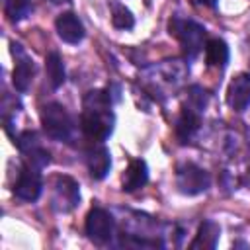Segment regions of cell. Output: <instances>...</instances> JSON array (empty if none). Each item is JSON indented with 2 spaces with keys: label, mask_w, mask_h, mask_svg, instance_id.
<instances>
[{
  "label": "cell",
  "mask_w": 250,
  "mask_h": 250,
  "mask_svg": "<svg viewBox=\"0 0 250 250\" xmlns=\"http://www.w3.org/2000/svg\"><path fill=\"white\" fill-rule=\"evenodd\" d=\"M115 115L111 111V98L104 90H90L82 102L80 127L86 137L102 143L113 133Z\"/></svg>",
  "instance_id": "obj_1"
},
{
  "label": "cell",
  "mask_w": 250,
  "mask_h": 250,
  "mask_svg": "<svg viewBox=\"0 0 250 250\" xmlns=\"http://www.w3.org/2000/svg\"><path fill=\"white\" fill-rule=\"evenodd\" d=\"M41 125L45 129V133L61 143H72L74 139V121L70 117V113L66 111V107H62L61 104H47L41 109Z\"/></svg>",
  "instance_id": "obj_2"
},
{
  "label": "cell",
  "mask_w": 250,
  "mask_h": 250,
  "mask_svg": "<svg viewBox=\"0 0 250 250\" xmlns=\"http://www.w3.org/2000/svg\"><path fill=\"white\" fill-rule=\"evenodd\" d=\"M168 31L170 35H174L180 45H182V51L188 55V57H197L199 51L203 49V45L207 43L205 41V29L203 25H199L197 21L193 20H186V18H180V16H174L168 23Z\"/></svg>",
  "instance_id": "obj_3"
},
{
  "label": "cell",
  "mask_w": 250,
  "mask_h": 250,
  "mask_svg": "<svg viewBox=\"0 0 250 250\" xmlns=\"http://www.w3.org/2000/svg\"><path fill=\"white\" fill-rule=\"evenodd\" d=\"M176 186L186 195H197V193H203V191L209 189L211 176H209L207 170L188 162V164L178 166V170H176Z\"/></svg>",
  "instance_id": "obj_4"
},
{
  "label": "cell",
  "mask_w": 250,
  "mask_h": 250,
  "mask_svg": "<svg viewBox=\"0 0 250 250\" xmlns=\"http://www.w3.org/2000/svg\"><path fill=\"white\" fill-rule=\"evenodd\" d=\"M80 203V189L78 184L70 176H57L53 184V197L51 205L59 213H70Z\"/></svg>",
  "instance_id": "obj_5"
},
{
  "label": "cell",
  "mask_w": 250,
  "mask_h": 250,
  "mask_svg": "<svg viewBox=\"0 0 250 250\" xmlns=\"http://www.w3.org/2000/svg\"><path fill=\"white\" fill-rule=\"evenodd\" d=\"M84 229H86V234H88V238H90L92 242H96V244H105V242H109L111 236H113V229H115L113 217H111L105 209L94 207V209H90V213L86 215V225H84Z\"/></svg>",
  "instance_id": "obj_6"
},
{
  "label": "cell",
  "mask_w": 250,
  "mask_h": 250,
  "mask_svg": "<svg viewBox=\"0 0 250 250\" xmlns=\"http://www.w3.org/2000/svg\"><path fill=\"white\" fill-rule=\"evenodd\" d=\"M16 145H18L20 152L23 154L25 164H31V166L43 170L51 162V154H49L47 148H43V145H41V141H39L35 131H23L18 137Z\"/></svg>",
  "instance_id": "obj_7"
},
{
  "label": "cell",
  "mask_w": 250,
  "mask_h": 250,
  "mask_svg": "<svg viewBox=\"0 0 250 250\" xmlns=\"http://www.w3.org/2000/svg\"><path fill=\"white\" fill-rule=\"evenodd\" d=\"M41 189H43L41 170L31 164H23L14 184V195L21 201H35L41 195Z\"/></svg>",
  "instance_id": "obj_8"
},
{
  "label": "cell",
  "mask_w": 250,
  "mask_h": 250,
  "mask_svg": "<svg viewBox=\"0 0 250 250\" xmlns=\"http://www.w3.org/2000/svg\"><path fill=\"white\" fill-rule=\"evenodd\" d=\"M12 53L14 57L18 55V62H16V68H14V74H12V82H14V88L18 92H27L31 82H33V74H35V64L31 59H27L21 51V47L18 43H12Z\"/></svg>",
  "instance_id": "obj_9"
},
{
  "label": "cell",
  "mask_w": 250,
  "mask_h": 250,
  "mask_svg": "<svg viewBox=\"0 0 250 250\" xmlns=\"http://www.w3.org/2000/svg\"><path fill=\"white\" fill-rule=\"evenodd\" d=\"M227 104L234 111H244L250 105V74H236L227 90Z\"/></svg>",
  "instance_id": "obj_10"
},
{
  "label": "cell",
  "mask_w": 250,
  "mask_h": 250,
  "mask_svg": "<svg viewBox=\"0 0 250 250\" xmlns=\"http://www.w3.org/2000/svg\"><path fill=\"white\" fill-rule=\"evenodd\" d=\"M199 125H201V109L193 107L191 104H186L176 121V137L180 139V143L191 141L193 135L197 133Z\"/></svg>",
  "instance_id": "obj_11"
},
{
  "label": "cell",
  "mask_w": 250,
  "mask_h": 250,
  "mask_svg": "<svg viewBox=\"0 0 250 250\" xmlns=\"http://www.w3.org/2000/svg\"><path fill=\"white\" fill-rule=\"evenodd\" d=\"M55 27H57V33L59 37L64 41V43H70V45H76L84 39V25L82 21L78 20L76 14L72 12H64L57 18L55 21Z\"/></svg>",
  "instance_id": "obj_12"
},
{
  "label": "cell",
  "mask_w": 250,
  "mask_h": 250,
  "mask_svg": "<svg viewBox=\"0 0 250 250\" xmlns=\"http://www.w3.org/2000/svg\"><path fill=\"white\" fill-rule=\"evenodd\" d=\"M86 158V166H88V172L94 180H104L111 168V156H109V150L104 146V145H96V146H90L84 154Z\"/></svg>",
  "instance_id": "obj_13"
},
{
  "label": "cell",
  "mask_w": 250,
  "mask_h": 250,
  "mask_svg": "<svg viewBox=\"0 0 250 250\" xmlns=\"http://www.w3.org/2000/svg\"><path fill=\"white\" fill-rule=\"evenodd\" d=\"M148 180V168H146V162L145 160H131L129 168L125 170L123 174V191L131 193V191H137L141 189Z\"/></svg>",
  "instance_id": "obj_14"
},
{
  "label": "cell",
  "mask_w": 250,
  "mask_h": 250,
  "mask_svg": "<svg viewBox=\"0 0 250 250\" xmlns=\"http://www.w3.org/2000/svg\"><path fill=\"white\" fill-rule=\"evenodd\" d=\"M219 234H221L219 225L215 221L207 219V221L201 223V227H199V230H197V234H195V238H193V242L189 246L193 250L195 248H215L217 240H219Z\"/></svg>",
  "instance_id": "obj_15"
},
{
  "label": "cell",
  "mask_w": 250,
  "mask_h": 250,
  "mask_svg": "<svg viewBox=\"0 0 250 250\" xmlns=\"http://www.w3.org/2000/svg\"><path fill=\"white\" fill-rule=\"evenodd\" d=\"M205 59L209 66L225 68L229 62V47L223 39H209L205 43Z\"/></svg>",
  "instance_id": "obj_16"
},
{
  "label": "cell",
  "mask_w": 250,
  "mask_h": 250,
  "mask_svg": "<svg viewBox=\"0 0 250 250\" xmlns=\"http://www.w3.org/2000/svg\"><path fill=\"white\" fill-rule=\"evenodd\" d=\"M45 68H47V78H49V84L57 90L64 84V64H62V59L57 51H51L47 57H45Z\"/></svg>",
  "instance_id": "obj_17"
},
{
  "label": "cell",
  "mask_w": 250,
  "mask_h": 250,
  "mask_svg": "<svg viewBox=\"0 0 250 250\" xmlns=\"http://www.w3.org/2000/svg\"><path fill=\"white\" fill-rule=\"evenodd\" d=\"M31 10H33L31 0H6V6H4V12L10 21L25 20L31 14Z\"/></svg>",
  "instance_id": "obj_18"
},
{
  "label": "cell",
  "mask_w": 250,
  "mask_h": 250,
  "mask_svg": "<svg viewBox=\"0 0 250 250\" xmlns=\"http://www.w3.org/2000/svg\"><path fill=\"white\" fill-rule=\"evenodd\" d=\"M111 10H113V14H111V23H113V27H117V29H131V27L135 25V18H133V14H131L125 6L113 4Z\"/></svg>",
  "instance_id": "obj_19"
},
{
  "label": "cell",
  "mask_w": 250,
  "mask_h": 250,
  "mask_svg": "<svg viewBox=\"0 0 250 250\" xmlns=\"http://www.w3.org/2000/svg\"><path fill=\"white\" fill-rule=\"evenodd\" d=\"M195 6H203V8H215L219 0H191Z\"/></svg>",
  "instance_id": "obj_20"
},
{
  "label": "cell",
  "mask_w": 250,
  "mask_h": 250,
  "mask_svg": "<svg viewBox=\"0 0 250 250\" xmlns=\"http://www.w3.org/2000/svg\"><path fill=\"white\" fill-rule=\"evenodd\" d=\"M51 2H53V4H68L70 0H51Z\"/></svg>",
  "instance_id": "obj_21"
}]
</instances>
